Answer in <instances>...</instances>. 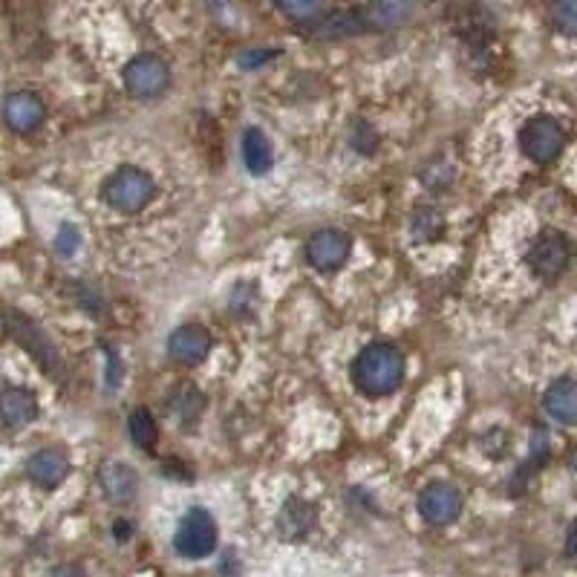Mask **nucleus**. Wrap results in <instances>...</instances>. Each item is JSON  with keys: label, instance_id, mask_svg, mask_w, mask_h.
<instances>
[{"label": "nucleus", "instance_id": "9d476101", "mask_svg": "<svg viewBox=\"0 0 577 577\" xmlns=\"http://www.w3.org/2000/svg\"><path fill=\"white\" fill-rule=\"evenodd\" d=\"M6 327H9V332L15 335V341L21 344V347H26V350L32 352L35 358H38V364L47 370V373H52L55 367H58V355H55V350L50 347V341H47V335L41 332V329L35 327L32 321H26L24 315H18V312H12L9 318H6Z\"/></svg>", "mask_w": 577, "mask_h": 577}, {"label": "nucleus", "instance_id": "2eb2a0df", "mask_svg": "<svg viewBox=\"0 0 577 577\" xmlns=\"http://www.w3.org/2000/svg\"><path fill=\"white\" fill-rule=\"evenodd\" d=\"M26 474L41 488H58L67 479V474H70V462H67V456L61 451H50L47 448V451H38L29 459Z\"/></svg>", "mask_w": 577, "mask_h": 577}, {"label": "nucleus", "instance_id": "f3484780", "mask_svg": "<svg viewBox=\"0 0 577 577\" xmlns=\"http://www.w3.org/2000/svg\"><path fill=\"white\" fill-rule=\"evenodd\" d=\"M99 479L104 494L113 502H130L136 497L139 479H136V471H133L130 465H125V462H107V465H101Z\"/></svg>", "mask_w": 577, "mask_h": 577}, {"label": "nucleus", "instance_id": "6ab92c4d", "mask_svg": "<svg viewBox=\"0 0 577 577\" xmlns=\"http://www.w3.org/2000/svg\"><path fill=\"white\" fill-rule=\"evenodd\" d=\"M127 430H130L133 445H139V448H153L156 445L159 430H156V419L151 416V410H145V407L133 410L130 422H127Z\"/></svg>", "mask_w": 577, "mask_h": 577}, {"label": "nucleus", "instance_id": "0eeeda50", "mask_svg": "<svg viewBox=\"0 0 577 577\" xmlns=\"http://www.w3.org/2000/svg\"><path fill=\"white\" fill-rule=\"evenodd\" d=\"M352 240L338 228L315 231L306 243V257L318 272H335L350 260Z\"/></svg>", "mask_w": 577, "mask_h": 577}, {"label": "nucleus", "instance_id": "a878e982", "mask_svg": "<svg viewBox=\"0 0 577 577\" xmlns=\"http://www.w3.org/2000/svg\"><path fill=\"white\" fill-rule=\"evenodd\" d=\"M277 52L275 50H251V52H243L240 55V67H246V70H251V67H257V64H266L269 58H275Z\"/></svg>", "mask_w": 577, "mask_h": 577}, {"label": "nucleus", "instance_id": "c85d7f7f", "mask_svg": "<svg viewBox=\"0 0 577 577\" xmlns=\"http://www.w3.org/2000/svg\"><path fill=\"white\" fill-rule=\"evenodd\" d=\"M208 6H211V12H217V15H223L228 9V0H208Z\"/></svg>", "mask_w": 577, "mask_h": 577}, {"label": "nucleus", "instance_id": "6e6552de", "mask_svg": "<svg viewBox=\"0 0 577 577\" xmlns=\"http://www.w3.org/2000/svg\"><path fill=\"white\" fill-rule=\"evenodd\" d=\"M419 514L433 526H448L462 514V494L448 482H433L419 497Z\"/></svg>", "mask_w": 577, "mask_h": 577}, {"label": "nucleus", "instance_id": "aec40b11", "mask_svg": "<svg viewBox=\"0 0 577 577\" xmlns=\"http://www.w3.org/2000/svg\"><path fill=\"white\" fill-rule=\"evenodd\" d=\"M280 12L298 24H312L324 15V6L327 0H277Z\"/></svg>", "mask_w": 577, "mask_h": 577}, {"label": "nucleus", "instance_id": "f257e3e1", "mask_svg": "<svg viewBox=\"0 0 577 577\" xmlns=\"http://www.w3.org/2000/svg\"><path fill=\"white\" fill-rule=\"evenodd\" d=\"M352 381L370 399L390 396L404 381V355L393 344H370L352 361Z\"/></svg>", "mask_w": 577, "mask_h": 577}, {"label": "nucleus", "instance_id": "393cba45", "mask_svg": "<svg viewBox=\"0 0 577 577\" xmlns=\"http://www.w3.org/2000/svg\"><path fill=\"white\" fill-rule=\"evenodd\" d=\"M81 246V234H78L76 226H70V223H64L61 231H58V237H55V251L61 254V257H73Z\"/></svg>", "mask_w": 577, "mask_h": 577}, {"label": "nucleus", "instance_id": "f03ea898", "mask_svg": "<svg viewBox=\"0 0 577 577\" xmlns=\"http://www.w3.org/2000/svg\"><path fill=\"white\" fill-rule=\"evenodd\" d=\"M153 194H156L153 176L145 174L142 168H133V165L119 168L116 174L104 182V188H101L104 202H107L113 211H119V214H136V211H142V208L153 200Z\"/></svg>", "mask_w": 577, "mask_h": 577}, {"label": "nucleus", "instance_id": "20e7f679", "mask_svg": "<svg viewBox=\"0 0 577 577\" xmlns=\"http://www.w3.org/2000/svg\"><path fill=\"white\" fill-rule=\"evenodd\" d=\"M563 142H566L563 127L557 125L552 116H534L520 130V151L537 165L557 159V153L563 151Z\"/></svg>", "mask_w": 577, "mask_h": 577}, {"label": "nucleus", "instance_id": "423d86ee", "mask_svg": "<svg viewBox=\"0 0 577 577\" xmlns=\"http://www.w3.org/2000/svg\"><path fill=\"white\" fill-rule=\"evenodd\" d=\"M122 78L133 99H153L168 87V67L156 55H136L133 61H127Z\"/></svg>", "mask_w": 577, "mask_h": 577}, {"label": "nucleus", "instance_id": "a211bd4d", "mask_svg": "<svg viewBox=\"0 0 577 577\" xmlns=\"http://www.w3.org/2000/svg\"><path fill=\"white\" fill-rule=\"evenodd\" d=\"M243 162H246L249 174L254 176H263L272 171L275 151H272V142H269V136H266L263 130L249 127V130L243 133Z\"/></svg>", "mask_w": 577, "mask_h": 577}, {"label": "nucleus", "instance_id": "c756f323", "mask_svg": "<svg viewBox=\"0 0 577 577\" xmlns=\"http://www.w3.org/2000/svg\"><path fill=\"white\" fill-rule=\"evenodd\" d=\"M130 531H127V526H122V520H119V526H116V537H127Z\"/></svg>", "mask_w": 577, "mask_h": 577}, {"label": "nucleus", "instance_id": "bb28decb", "mask_svg": "<svg viewBox=\"0 0 577 577\" xmlns=\"http://www.w3.org/2000/svg\"><path fill=\"white\" fill-rule=\"evenodd\" d=\"M47 577H84V569L73 566V563H64V566H55Z\"/></svg>", "mask_w": 577, "mask_h": 577}, {"label": "nucleus", "instance_id": "dca6fc26", "mask_svg": "<svg viewBox=\"0 0 577 577\" xmlns=\"http://www.w3.org/2000/svg\"><path fill=\"white\" fill-rule=\"evenodd\" d=\"M38 416V399L21 390V387H9L0 393V419L9 427H24L29 422H35Z\"/></svg>", "mask_w": 577, "mask_h": 577}, {"label": "nucleus", "instance_id": "cd10ccee", "mask_svg": "<svg viewBox=\"0 0 577 577\" xmlns=\"http://www.w3.org/2000/svg\"><path fill=\"white\" fill-rule=\"evenodd\" d=\"M566 552L572 554L577 560V520L572 523V528H569V537H566Z\"/></svg>", "mask_w": 577, "mask_h": 577}, {"label": "nucleus", "instance_id": "7ed1b4c3", "mask_svg": "<svg viewBox=\"0 0 577 577\" xmlns=\"http://www.w3.org/2000/svg\"><path fill=\"white\" fill-rule=\"evenodd\" d=\"M176 554L188 560H202L217 549V523L205 508H191L176 528Z\"/></svg>", "mask_w": 577, "mask_h": 577}, {"label": "nucleus", "instance_id": "39448f33", "mask_svg": "<svg viewBox=\"0 0 577 577\" xmlns=\"http://www.w3.org/2000/svg\"><path fill=\"white\" fill-rule=\"evenodd\" d=\"M569 257H572V246L560 231H543L526 254L531 272L543 280H554L560 275L569 266Z\"/></svg>", "mask_w": 577, "mask_h": 577}, {"label": "nucleus", "instance_id": "7c9ffc66", "mask_svg": "<svg viewBox=\"0 0 577 577\" xmlns=\"http://www.w3.org/2000/svg\"><path fill=\"white\" fill-rule=\"evenodd\" d=\"M572 468H575V471H577V453H575V456H572Z\"/></svg>", "mask_w": 577, "mask_h": 577}, {"label": "nucleus", "instance_id": "1a4fd4ad", "mask_svg": "<svg viewBox=\"0 0 577 577\" xmlns=\"http://www.w3.org/2000/svg\"><path fill=\"white\" fill-rule=\"evenodd\" d=\"M168 352L179 364H202L211 352V335L200 324H185L174 329V335L168 338Z\"/></svg>", "mask_w": 577, "mask_h": 577}, {"label": "nucleus", "instance_id": "4be33fe9", "mask_svg": "<svg viewBox=\"0 0 577 577\" xmlns=\"http://www.w3.org/2000/svg\"><path fill=\"white\" fill-rule=\"evenodd\" d=\"M171 404H174L176 416L191 419V416H200L205 399H202V393L197 390V387H191V384H185V381H182V387H176L174 396H171Z\"/></svg>", "mask_w": 577, "mask_h": 577}, {"label": "nucleus", "instance_id": "412c9836", "mask_svg": "<svg viewBox=\"0 0 577 577\" xmlns=\"http://www.w3.org/2000/svg\"><path fill=\"white\" fill-rule=\"evenodd\" d=\"M442 231H445V217L436 208H422V211L413 214V234H416V240H427V243L439 240Z\"/></svg>", "mask_w": 577, "mask_h": 577}, {"label": "nucleus", "instance_id": "9b49d317", "mask_svg": "<svg viewBox=\"0 0 577 577\" xmlns=\"http://www.w3.org/2000/svg\"><path fill=\"white\" fill-rule=\"evenodd\" d=\"M44 116H47L44 101L38 99L35 93H29V90L12 93L9 99L3 101V119H6V125L12 127V130H18V133L35 130L44 122Z\"/></svg>", "mask_w": 577, "mask_h": 577}, {"label": "nucleus", "instance_id": "b1692460", "mask_svg": "<svg viewBox=\"0 0 577 577\" xmlns=\"http://www.w3.org/2000/svg\"><path fill=\"white\" fill-rule=\"evenodd\" d=\"M352 148L358 153H364V156H370V153L378 148L376 130L367 125V122H358L355 130H352Z\"/></svg>", "mask_w": 577, "mask_h": 577}, {"label": "nucleus", "instance_id": "5701e85b", "mask_svg": "<svg viewBox=\"0 0 577 577\" xmlns=\"http://www.w3.org/2000/svg\"><path fill=\"white\" fill-rule=\"evenodd\" d=\"M552 18L563 35H577V0H554Z\"/></svg>", "mask_w": 577, "mask_h": 577}, {"label": "nucleus", "instance_id": "ddd939ff", "mask_svg": "<svg viewBox=\"0 0 577 577\" xmlns=\"http://www.w3.org/2000/svg\"><path fill=\"white\" fill-rule=\"evenodd\" d=\"M315 520H318L315 505L301 500V497H292L277 514V534L286 537V540H301V537H306L312 531Z\"/></svg>", "mask_w": 577, "mask_h": 577}, {"label": "nucleus", "instance_id": "4468645a", "mask_svg": "<svg viewBox=\"0 0 577 577\" xmlns=\"http://www.w3.org/2000/svg\"><path fill=\"white\" fill-rule=\"evenodd\" d=\"M546 413L560 425H577V381L575 378H557L543 396Z\"/></svg>", "mask_w": 577, "mask_h": 577}, {"label": "nucleus", "instance_id": "f8f14e48", "mask_svg": "<svg viewBox=\"0 0 577 577\" xmlns=\"http://www.w3.org/2000/svg\"><path fill=\"white\" fill-rule=\"evenodd\" d=\"M309 26V35L312 38H321V41H329V38H352V35H364L373 29V21L370 15L364 12H332L327 18H318Z\"/></svg>", "mask_w": 577, "mask_h": 577}]
</instances>
